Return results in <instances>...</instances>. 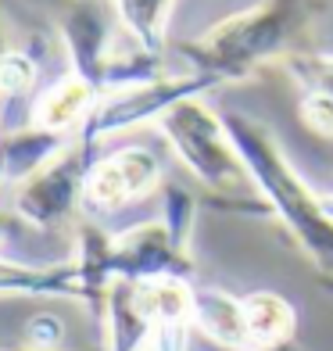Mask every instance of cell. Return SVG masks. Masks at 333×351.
Here are the masks:
<instances>
[{"label": "cell", "instance_id": "1", "mask_svg": "<svg viewBox=\"0 0 333 351\" xmlns=\"http://www.w3.org/2000/svg\"><path fill=\"white\" fill-rule=\"evenodd\" d=\"M326 11V0H255L244 11L226 14L194 40L180 43L190 72H204L219 83L255 75L269 61H287L301 51L315 19Z\"/></svg>", "mask_w": 333, "mask_h": 351}, {"label": "cell", "instance_id": "2", "mask_svg": "<svg viewBox=\"0 0 333 351\" xmlns=\"http://www.w3.org/2000/svg\"><path fill=\"white\" fill-rule=\"evenodd\" d=\"M226 130L241 151V162L251 172L258 197L269 204V215L280 219L294 244L319 273V280L333 291V215L326 212L323 194L301 180V172L283 154L276 133L265 122L244 115V111H222Z\"/></svg>", "mask_w": 333, "mask_h": 351}, {"label": "cell", "instance_id": "3", "mask_svg": "<svg viewBox=\"0 0 333 351\" xmlns=\"http://www.w3.org/2000/svg\"><path fill=\"white\" fill-rule=\"evenodd\" d=\"M158 130H162L172 154L180 158V165L215 194V204L241 208L251 215H269V204L258 197V190L244 194L255 183H251L247 165L241 162V151H236V143L226 130L222 111L208 108L204 97H186L165 111Z\"/></svg>", "mask_w": 333, "mask_h": 351}, {"label": "cell", "instance_id": "4", "mask_svg": "<svg viewBox=\"0 0 333 351\" xmlns=\"http://www.w3.org/2000/svg\"><path fill=\"white\" fill-rule=\"evenodd\" d=\"M215 86H222L219 79L204 75V72H186V75H162V79H151V83H140V86L104 93L93 104L90 119L79 125L75 136L97 147L101 140L115 136V133L136 130V125H151V122L158 125L169 108H176L186 97H204Z\"/></svg>", "mask_w": 333, "mask_h": 351}, {"label": "cell", "instance_id": "5", "mask_svg": "<svg viewBox=\"0 0 333 351\" xmlns=\"http://www.w3.org/2000/svg\"><path fill=\"white\" fill-rule=\"evenodd\" d=\"M93 162H97V147L75 136L47 169L14 186V215L47 233L69 226V219L83 208V186Z\"/></svg>", "mask_w": 333, "mask_h": 351}, {"label": "cell", "instance_id": "6", "mask_svg": "<svg viewBox=\"0 0 333 351\" xmlns=\"http://www.w3.org/2000/svg\"><path fill=\"white\" fill-rule=\"evenodd\" d=\"M162 183V158L144 143H125L108 154H97L83 186V208L90 215H111L151 194Z\"/></svg>", "mask_w": 333, "mask_h": 351}, {"label": "cell", "instance_id": "7", "mask_svg": "<svg viewBox=\"0 0 333 351\" xmlns=\"http://www.w3.org/2000/svg\"><path fill=\"white\" fill-rule=\"evenodd\" d=\"M111 276L144 283V280H162V276H194V258L183 251L172 233L165 230L162 219H147L136 226L115 233V247H111Z\"/></svg>", "mask_w": 333, "mask_h": 351}, {"label": "cell", "instance_id": "8", "mask_svg": "<svg viewBox=\"0 0 333 351\" xmlns=\"http://www.w3.org/2000/svg\"><path fill=\"white\" fill-rule=\"evenodd\" d=\"M61 43H65L72 72H79L86 83L97 86V93H104L108 65L119 47L111 40L108 11L101 0H69L61 14Z\"/></svg>", "mask_w": 333, "mask_h": 351}, {"label": "cell", "instance_id": "9", "mask_svg": "<svg viewBox=\"0 0 333 351\" xmlns=\"http://www.w3.org/2000/svg\"><path fill=\"white\" fill-rule=\"evenodd\" d=\"M97 101H101L97 86L69 69L65 75H58L51 86H43L33 97V104H29V125L54 130V133H72V130L79 133V125L90 119Z\"/></svg>", "mask_w": 333, "mask_h": 351}, {"label": "cell", "instance_id": "10", "mask_svg": "<svg viewBox=\"0 0 333 351\" xmlns=\"http://www.w3.org/2000/svg\"><path fill=\"white\" fill-rule=\"evenodd\" d=\"M190 330L201 333L204 341L226 348V351L251 348L244 298L222 291V287H197L194 291V319H190Z\"/></svg>", "mask_w": 333, "mask_h": 351}, {"label": "cell", "instance_id": "11", "mask_svg": "<svg viewBox=\"0 0 333 351\" xmlns=\"http://www.w3.org/2000/svg\"><path fill=\"white\" fill-rule=\"evenodd\" d=\"M69 143H72L69 133L40 130V125H25V130L4 133L0 136V172H4V183L22 186L40 169L51 165Z\"/></svg>", "mask_w": 333, "mask_h": 351}, {"label": "cell", "instance_id": "12", "mask_svg": "<svg viewBox=\"0 0 333 351\" xmlns=\"http://www.w3.org/2000/svg\"><path fill=\"white\" fill-rule=\"evenodd\" d=\"M0 294L83 301V276H79L75 258L61 265H25L0 254Z\"/></svg>", "mask_w": 333, "mask_h": 351}, {"label": "cell", "instance_id": "13", "mask_svg": "<svg viewBox=\"0 0 333 351\" xmlns=\"http://www.w3.org/2000/svg\"><path fill=\"white\" fill-rule=\"evenodd\" d=\"M111 4H115V14L125 29V36L136 47H144L147 54L162 58L176 0H111Z\"/></svg>", "mask_w": 333, "mask_h": 351}, {"label": "cell", "instance_id": "14", "mask_svg": "<svg viewBox=\"0 0 333 351\" xmlns=\"http://www.w3.org/2000/svg\"><path fill=\"white\" fill-rule=\"evenodd\" d=\"M244 315L251 344H280L294 341L297 330V308L276 291H251L244 294Z\"/></svg>", "mask_w": 333, "mask_h": 351}, {"label": "cell", "instance_id": "15", "mask_svg": "<svg viewBox=\"0 0 333 351\" xmlns=\"http://www.w3.org/2000/svg\"><path fill=\"white\" fill-rule=\"evenodd\" d=\"M162 222L183 251H190V237L197 226V197L180 183H162Z\"/></svg>", "mask_w": 333, "mask_h": 351}, {"label": "cell", "instance_id": "16", "mask_svg": "<svg viewBox=\"0 0 333 351\" xmlns=\"http://www.w3.org/2000/svg\"><path fill=\"white\" fill-rule=\"evenodd\" d=\"M294 83L305 93H326L333 97V54L330 51H297L283 61Z\"/></svg>", "mask_w": 333, "mask_h": 351}, {"label": "cell", "instance_id": "17", "mask_svg": "<svg viewBox=\"0 0 333 351\" xmlns=\"http://www.w3.org/2000/svg\"><path fill=\"white\" fill-rule=\"evenodd\" d=\"M40 79V65L25 51H8L0 61V93L4 97H22L36 86Z\"/></svg>", "mask_w": 333, "mask_h": 351}, {"label": "cell", "instance_id": "18", "mask_svg": "<svg viewBox=\"0 0 333 351\" xmlns=\"http://www.w3.org/2000/svg\"><path fill=\"white\" fill-rule=\"evenodd\" d=\"M22 344H33V348H61L65 344V319L58 312H36L25 319V333H22Z\"/></svg>", "mask_w": 333, "mask_h": 351}, {"label": "cell", "instance_id": "19", "mask_svg": "<svg viewBox=\"0 0 333 351\" xmlns=\"http://www.w3.org/2000/svg\"><path fill=\"white\" fill-rule=\"evenodd\" d=\"M297 115L315 136L333 140V97H326V93H305L297 104Z\"/></svg>", "mask_w": 333, "mask_h": 351}, {"label": "cell", "instance_id": "20", "mask_svg": "<svg viewBox=\"0 0 333 351\" xmlns=\"http://www.w3.org/2000/svg\"><path fill=\"white\" fill-rule=\"evenodd\" d=\"M244 351H301L294 341H280V344H251V348H244Z\"/></svg>", "mask_w": 333, "mask_h": 351}, {"label": "cell", "instance_id": "21", "mask_svg": "<svg viewBox=\"0 0 333 351\" xmlns=\"http://www.w3.org/2000/svg\"><path fill=\"white\" fill-rule=\"evenodd\" d=\"M8 351H65V348H33V344H18V348H8Z\"/></svg>", "mask_w": 333, "mask_h": 351}, {"label": "cell", "instance_id": "22", "mask_svg": "<svg viewBox=\"0 0 333 351\" xmlns=\"http://www.w3.org/2000/svg\"><path fill=\"white\" fill-rule=\"evenodd\" d=\"M8 54V36H4V19H0V61Z\"/></svg>", "mask_w": 333, "mask_h": 351}, {"label": "cell", "instance_id": "23", "mask_svg": "<svg viewBox=\"0 0 333 351\" xmlns=\"http://www.w3.org/2000/svg\"><path fill=\"white\" fill-rule=\"evenodd\" d=\"M323 201H326V212L333 215V190H330V194H323Z\"/></svg>", "mask_w": 333, "mask_h": 351}]
</instances>
